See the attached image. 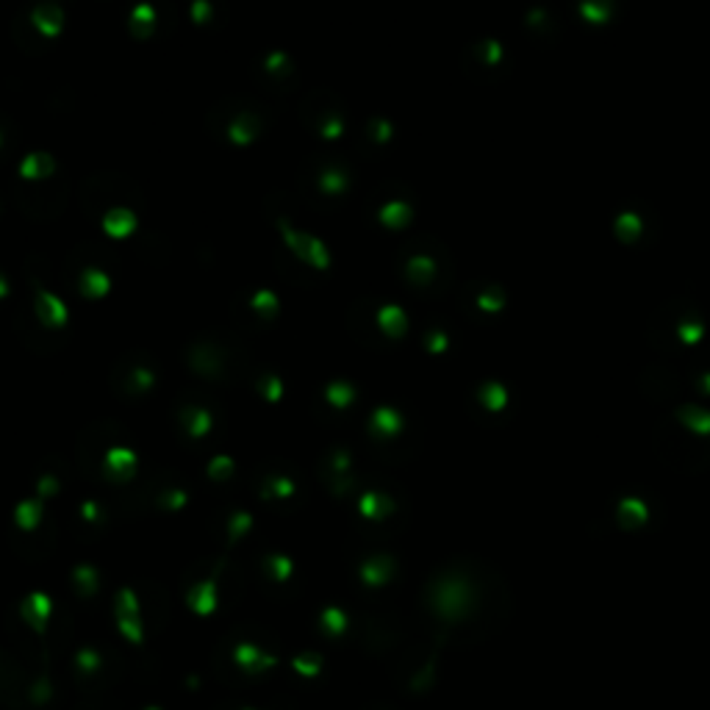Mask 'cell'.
<instances>
[{
	"label": "cell",
	"mask_w": 710,
	"mask_h": 710,
	"mask_svg": "<svg viewBox=\"0 0 710 710\" xmlns=\"http://www.w3.org/2000/svg\"><path fill=\"white\" fill-rule=\"evenodd\" d=\"M0 705L8 710H23L28 705L25 668L11 652H0Z\"/></svg>",
	"instance_id": "6da1fadb"
},
{
	"label": "cell",
	"mask_w": 710,
	"mask_h": 710,
	"mask_svg": "<svg viewBox=\"0 0 710 710\" xmlns=\"http://www.w3.org/2000/svg\"><path fill=\"white\" fill-rule=\"evenodd\" d=\"M278 228H280V236H283L286 247H289L303 264L313 266V269H328V266H330V253H328V247H325L316 236L292 228L286 220H278Z\"/></svg>",
	"instance_id": "7a4b0ae2"
},
{
	"label": "cell",
	"mask_w": 710,
	"mask_h": 710,
	"mask_svg": "<svg viewBox=\"0 0 710 710\" xmlns=\"http://www.w3.org/2000/svg\"><path fill=\"white\" fill-rule=\"evenodd\" d=\"M117 627L120 633L131 641V644H142L144 638V621H142V614H139V602H136V594L133 588H123L117 594Z\"/></svg>",
	"instance_id": "3957f363"
},
{
	"label": "cell",
	"mask_w": 710,
	"mask_h": 710,
	"mask_svg": "<svg viewBox=\"0 0 710 710\" xmlns=\"http://www.w3.org/2000/svg\"><path fill=\"white\" fill-rule=\"evenodd\" d=\"M34 313H37V319L42 322L44 328H64V325H67V316H70L64 300H61L58 294L42 289L39 283L34 286Z\"/></svg>",
	"instance_id": "277c9868"
},
{
	"label": "cell",
	"mask_w": 710,
	"mask_h": 710,
	"mask_svg": "<svg viewBox=\"0 0 710 710\" xmlns=\"http://www.w3.org/2000/svg\"><path fill=\"white\" fill-rule=\"evenodd\" d=\"M220 569H222V563H217L214 575H208L206 580L194 583V585L189 588V594H186L189 608H192L194 614H200V616L211 614V611H214V605H217V575H220Z\"/></svg>",
	"instance_id": "5b68a950"
},
{
	"label": "cell",
	"mask_w": 710,
	"mask_h": 710,
	"mask_svg": "<svg viewBox=\"0 0 710 710\" xmlns=\"http://www.w3.org/2000/svg\"><path fill=\"white\" fill-rule=\"evenodd\" d=\"M103 469L108 480H131V475L136 472V452L128 447H111L103 458Z\"/></svg>",
	"instance_id": "8992f818"
},
{
	"label": "cell",
	"mask_w": 710,
	"mask_h": 710,
	"mask_svg": "<svg viewBox=\"0 0 710 710\" xmlns=\"http://www.w3.org/2000/svg\"><path fill=\"white\" fill-rule=\"evenodd\" d=\"M233 661L239 664V668H244V671H250V674L266 671V668H272V666L278 664L275 655H269V652H264L261 647H256V644H250V641H242V644L233 649Z\"/></svg>",
	"instance_id": "52a82bcc"
},
{
	"label": "cell",
	"mask_w": 710,
	"mask_h": 710,
	"mask_svg": "<svg viewBox=\"0 0 710 710\" xmlns=\"http://www.w3.org/2000/svg\"><path fill=\"white\" fill-rule=\"evenodd\" d=\"M50 614H53V602H50V597H44V594H31V597H25V602L20 605V616H23V621H25L28 627H34L37 633H44Z\"/></svg>",
	"instance_id": "ba28073f"
},
{
	"label": "cell",
	"mask_w": 710,
	"mask_h": 710,
	"mask_svg": "<svg viewBox=\"0 0 710 710\" xmlns=\"http://www.w3.org/2000/svg\"><path fill=\"white\" fill-rule=\"evenodd\" d=\"M108 289H111V278H108L103 269H97V266L84 269L81 278H78V292H81L87 300H100V297H106Z\"/></svg>",
	"instance_id": "9c48e42d"
},
{
	"label": "cell",
	"mask_w": 710,
	"mask_h": 710,
	"mask_svg": "<svg viewBox=\"0 0 710 710\" xmlns=\"http://www.w3.org/2000/svg\"><path fill=\"white\" fill-rule=\"evenodd\" d=\"M100 225H103V230L111 236V239H125V236H131L133 230H136V214H133L131 208H111L103 220H100Z\"/></svg>",
	"instance_id": "30bf717a"
},
{
	"label": "cell",
	"mask_w": 710,
	"mask_h": 710,
	"mask_svg": "<svg viewBox=\"0 0 710 710\" xmlns=\"http://www.w3.org/2000/svg\"><path fill=\"white\" fill-rule=\"evenodd\" d=\"M61 20H64V14H61L58 6H39L31 14V23L42 37H58L61 34Z\"/></svg>",
	"instance_id": "8fae6325"
},
{
	"label": "cell",
	"mask_w": 710,
	"mask_h": 710,
	"mask_svg": "<svg viewBox=\"0 0 710 710\" xmlns=\"http://www.w3.org/2000/svg\"><path fill=\"white\" fill-rule=\"evenodd\" d=\"M53 173H56V161L47 153H31L20 164V175L28 178V180H39V178H47Z\"/></svg>",
	"instance_id": "7c38bea8"
},
{
	"label": "cell",
	"mask_w": 710,
	"mask_h": 710,
	"mask_svg": "<svg viewBox=\"0 0 710 710\" xmlns=\"http://www.w3.org/2000/svg\"><path fill=\"white\" fill-rule=\"evenodd\" d=\"M256 133H259V120H256L253 114H242V117H239L236 123H230V128H228L230 142L239 144V147H247V144L256 139Z\"/></svg>",
	"instance_id": "4fadbf2b"
},
{
	"label": "cell",
	"mask_w": 710,
	"mask_h": 710,
	"mask_svg": "<svg viewBox=\"0 0 710 710\" xmlns=\"http://www.w3.org/2000/svg\"><path fill=\"white\" fill-rule=\"evenodd\" d=\"M180 419H183V428L189 430V436H194V439H200L211 430V413L206 408H186L180 413Z\"/></svg>",
	"instance_id": "5bb4252c"
},
{
	"label": "cell",
	"mask_w": 710,
	"mask_h": 710,
	"mask_svg": "<svg viewBox=\"0 0 710 710\" xmlns=\"http://www.w3.org/2000/svg\"><path fill=\"white\" fill-rule=\"evenodd\" d=\"M14 519H17L20 530L31 532L39 525V519H42V499H25V502H20L17 511H14Z\"/></svg>",
	"instance_id": "9a60e30c"
},
{
	"label": "cell",
	"mask_w": 710,
	"mask_h": 710,
	"mask_svg": "<svg viewBox=\"0 0 710 710\" xmlns=\"http://www.w3.org/2000/svg\"><path fill=\"white\" fill-rule=\"evenodd\" d=\"M53 697V680H50V668L39 666V674L28 683V702L34 705H44Z\"/></svg>",
	"instance_id": "2e32d148"
},
{
	"label": "cell",
	"mask_w": 710,
	"mask_h": 710,
	"mask_svg": "<svg viewBox=\"0 0 710 710\" xmlns=\"http://www.w3.org/2000/svg\"><path fill=\"white\" fill-rule=\"evenodd\" d=\"M73 583H75L78 594H81L84 599H89V597H94V591L100 588V575H97L94 566L81 563V566H75V572H73Z\"/></svg>",
	"instance_id": "e0dca14e"
},
{
	"label": "cell",
	"mask_w": 710,
	"mask_h": 710,
	"mask_svg": "<svg viewBox=\"0 0 710 710\" xmlns=\"http://www.w3.org/2000/svg\"><path fill=\"white\" fill-rule=\"evenodd\" d=\"M392 577V561L389 558H369L363 566H361V580L366 585H378V583H386Z\"/></svg>",
	"instance_id": "ac0fdd59"
},
{
	"label": "cell",
	"mask_w": 710,
	"mask_h": 710,
	"mask_svg": "<svg viewBox=\"0 0 710 710\" xmlns=\"http://www.w3.org/2000/svg\"><path fill=\"white\" fill-rule=\"evenodd\" d=\"M186 499H189V494H186L183 488L164 486V488H158V494H156V508H158V511H180V508L186 505Z\"/></svg>",
	"instance_id": "d6986e66"
},
{
	"label": "cell",
	"mask_w": 710,
	"mask_h": 710,
	"mask_svg": "<svg viewBox=\"0 0 710 710\" xmlns=\"http://www.w3.org/2000/svg\"><path fill=\"white\" fill-rule=\"evenodd\" d=\"M103 666H106V661H103L100 649H94V647H81L75 652V668L81 674H97Z\"/></svg>",
	"instance_id": "ffe728a7"
},
{
	"label": "cell",
	"mask_w": 710,
	"mask_h": 710,
	"mask_svg": "<svg viewBox=\"0 0 710 710\" xmlns=\"http://www.w3.org/2000/svg\"><path fill=\"white\" fill-rule=\"evenodd\" d=\"M294 494V480L283 478V475H272L261 483V497L264 499H278V497H289Z\"/></svg>",
	"instance_id": "44dd1931"
},
{
	"label": "cell",
	"mask_w": 710,
	"mask_h": 710,
	"mask_svg": "<svg viewBox=\"0 0 710 710\" xmlns=\"http://www.w3.org/2000/svg\"><path fill=\"white\" fill-rule=\"evenodd\" d=\"M153 23H156V11L150 6H136L131 20H128V25H131V31L136 37H147L150 28H153Z\"/></svg>",
	"instance_id": "7402d4cb"
},
{
	"label": "cell",
	"mask_w": 710,
	"mask_h": 710,
	"mask_svg": "<svg viewBox=\"0 0 710 710\" xmlns=\"http://www.w3.org/2000/svg\"><path fill=\"white\" fill-rule=\"evenodd\" d=\"M292 569H294V563H292L286 555L272 552V555H266L264 558V575L272 577V580H289Z\"/></svg>",
	"instance_id": "603a6c76"
},
{
	"label": "cell",
	"mask_w": 710,
	"mask_h": 710,
	"mask_svg": "<svg viewBox=\"0 0 710 710\" xmlns=\"http://www.w3.org/2000/svg\"><path fill=\"white\" fill-rule=\"evenodd\" d=\"M325 399H328L333 408H347V405L355 399V389L350 386V383L336 380V383H330V386L325 389Z\"/></svg>",
	"instance_id": "cb8c5ba5"
},
{
	"label": "cell",
	"mask_w": 710,
	"mask_h": 710,
	"mask_svg": "<svg viewBox=\"0 0 710 710\" xmlns=\"http://www.w3.org/2000/svg\"><path fill=\"white\" fill-rule=\"evenodd\" d=\"M250 306H253V311H259L264 319H272V316L278 313V294L269 292V289H261V292L253 294Z\"/></svg>",
	"instance_id": "d4e9b609"
},
{
	"label": "cell",
	"mask_w": 710,
	"mask_h": 710,
	"mask_svg": "<svg viewBox=\"0 0 710 710\" xmlns=\"http://www.w3.org/2000/svg\"><path fill=\"white\" fill-rule=\"evenodd\" d=\"M392 508V502L386 499V497H380V494H366L363 499H361V513L363 516H369V519H378V516H383L386 511Z\"/></svg>",
	"instance_id": "484cf974"
},
{
	"label": "cell",
	"mask_w": 710,
	"mask_h": 710,
	"mask_svg": "<svg viewBox=\"0 0 710 710\" xmlns=\"http://www.w3.org/2000/svg\"><path fill=\"white\" fill-rule=\"evenodd\" d=\"M378 322H380V328L386 330V333H392V336H397V333H402V322H405V316H402V311L397 309V306H389V309H383L380 313H378Z\"/></svg>",
	"instance_id": "4316f807"
},
{
	"label": "cell",
	"mask_w": 710,
	"mask_h": 710,
	"mask_svg": "<svg viewBox=\"0 0 710 710\" xmlns=\"http://www.w3.org/2000/svg\"><path fill=\"white\" fill-rule=\"evenodd\" d=\"M397 425H399L397 413L389 411V408H380V411H375V416H372V430H375V433L389 436V433L397 430Z\"/></svg>",
	"instance_id": "83f0119b"
},
{
	"label": "cell",
	"mask_w": 710,
	"mask_h": 710,
	"mask_svg": "<svg viewBox=\"0 0 710 710\" xmlns=\"http://www.w3.org/2000/svg\"><path fill=\"white\" fill-rule=\"evenodd\" d=\"M250 525H253V516L247 511H233V516L228 519V538H230V544L239 541L244 532L250 530Z\"/></svg>",
	"instance_id": "f1b7e54d"
},
{
	"label": "cell",
	"mask_w": 710,
	"mask_h": 710,
	"mask_svg": "<svg viewBox=\"0 0 710 710\" xmlns=\"http://www.w3.org/2000/svg\"><path fill=\"white\" fill-rule=\"evenodd\" d=\"M319 186H322V192H328V194H339V192L347 189V175L339 173V170H325V173L319 175Z\"/></svg>",
	"instance_id": "f546056e"
},
{
	"label": "cell",
	"mask_w": 710,
	"mask_h": 710,
	"mask_svg": "<svg viewBox=\"0 0 710 710\" xmlns=\"http://www.w3.org/2000/svg\"><path fill=\"white\" fill-rule=\"evenodd\" d=\"M322 627H325L330 635L344 633V627H347L344 611H339V608H325V611H322Z\"/></svg>",
	"instance_id": "4dcf8cb0"
},
{
	"label": "cell",
	"mask_w": 710,
	"mask_h": 710,
	"mask_svg": "<svg viewBox=\"0 0 710 710\" xmlns=\"http://www.w3.org/2000/svg\"><path fill=\"white\" fill-rule=\"evenodd\" d=\"M230 475H233V458L217 455V458L208 463V478H214V480H228Z\"/></svg>",
	"instance_id": "1f68e13d"
},
{
	"label": "cell",
	"mask_w": 710,
	"mask_h": 710,
	"mask_svg": "<svg viewBox=\"0 0 710 710\" xmlns=\"http://www.w3.org/2000/svg\"><path fill=\"white\" fill-rule=\"evenodd\" d=\"M294 668H297L300 674L311 677V674H316V671L322 668V655H319V652H303L300 658H294Z\"/></svg>",
	"instance_id": "d6a6232c"
},
{
	"label": "cell",
	"mask_w": 710,
	"mask_h": 710,
	"mask_svg": "<svg viewBox=\"0 0 710 710\" xmlns=\"http://www.w3.org/2000/svg\"><path fill=\"white\" fill-rule=\"evenodd\" d=\"M153 372L150 369H133V375H131V383H128V389H133V392H147L150 386H153Z\"/></svg>",
	"instance_id": "836d02e7"
},
{
	"label": "cell",
	"mask_w": 710,
	"mask_h": 710,
	"mask_svg": "<svg viewBox=\"0 0 710 710\" xmlns=\"http://www.w3.org/2000/svg\"><path fill=\"white\" fill-rule=\"evenodd\" d=\"M259 392H261L269 402H275V399H280V394H283V386H280V380H278L275 375H266L264 380L259 383Z\"/></svg>",
	"instance_id": "e575fe53"
},
{
	"label": "cell",
	"mask_w": 710,
	"mask_h": 710,
	"mask_svg": "<svg viewBox=\"0 0 710 710\" xmlns=\"http://www.w3.org/2000/svg\"><path fill=\"white\" fill-rule=\"evenodd\" d=\"M189 11H192V20H194V23L211 20V3H208V0H194Z\"/></svg>",
	"instance_id": "d590c367"
},
{
	"label": "cell",
	"mask_w": 710,
	"mask_h": 710,
	"mask_svg": "<svg viewBox=\"0 0 710 710\" xmlns=\"http://www.w3.org/2000/svg\"><path fill=\"white\" fill-rule=\"evenodd\" d=\"M37 488H39V499H42V497H50V494L58 491V480H56L53 475H44V478H39Z\"/></svg>",
	"instance_id": "8d00e7d4"
},
{
	"label": "cell",
	"mask_w": 710,
	"mask_h": 710,
	"mask_svg": "<svg viewBox=\"0 0 710 710\" xmlns=\"http://www.w3.org/2000/svg\"><path fill=\"white\" fill-rule=\"evenodd\" d=\"M100 511H103V508H100L97 502H84V505H81V516L89 519V522H100V516H103Z\"/></svg>",
	"instance_id": "74e56055"
},
{
	"label": "cell",
	"mask_w": 710,
	"mask_h": 710,
	"mask_svg": "<svg viewBox=\"0 0 710 710\" xmlns=\"http://www.w3.org/2000/svg\"><path fill=\"white\" fill-rule=\"evenodd\" d=\"M342 131H344V123H342V120H328V125H322V136H325V139H336Z\"/></svg>",
	"instance_id": "f35d334b"
},
{
	"label": "cell",
	"mask_w": 710,
	"mask_h": 710,
	"mask_svg": "<svg viewBox=\"0 0 710 710\" xmlns=\"http://www.w3.org/2000/svg\"><path fill=\"white\" fill-rule=\"evenodd\" d=\"M78 710H111L108 705H103V702H97V699H87V702H81Z\"/></svg>",
	"instance_id": "ab89813d"
},
{
	"label": "cell",
	"mask_w": 710,
	"mask_h": 710,
	"mask_svg": "<svg viewBox=\"0 0 710 710\" xmlns=\"http://www.w3.org/2000/svg\"><path fill=\"white\" fill-rule=\"evenodd\" d=\"M6 294H8V283H6V278L0 275V300H3Z\"/></svg>",
	"instance_id": "60d3db41"
},
{
	"label": "cell",
	"mask_w": 710,
	"mask_h": 710,
	"mask_svg": "<svg viewBox=\"0 0 710 710\" xmlns=\"http://www.w3.org/2000/svg\"><path fill=\"white\" fill-rule=\"evenodd\" d=\"M144 710H161V708H144Z\"/></svg>",
	"instance_id": "b9f144b4"
},
{
	"label": "cell",
	"mask_w": 710,
	"mask_h": 710,
	"mask_svg": "<svg viewBox=\"0 0 710 710\" xmlns=\"http://www.w3.org/2000/svg\"><path fill=\"white\" fill-rule=\"evenodd\" d=\"M244 710H253V708H244Z\"/></svg>",
	"instance_id": "7bdbcfd3"
},
{
	"label": "cell",
	"mask_w": 710,
	"mask_h": 710,
	"mask_svg": "<svg viewBox=\"0 0 710 710\" xmlns=\"http://www.w3.org/2000/svg\"><path fill=\"white\" fill-rule=\"evenodd\" d=\"M0 142H3V136H0Z\"/></svg>",
	"instance_id": "ee69618b"
}]
</instances>
